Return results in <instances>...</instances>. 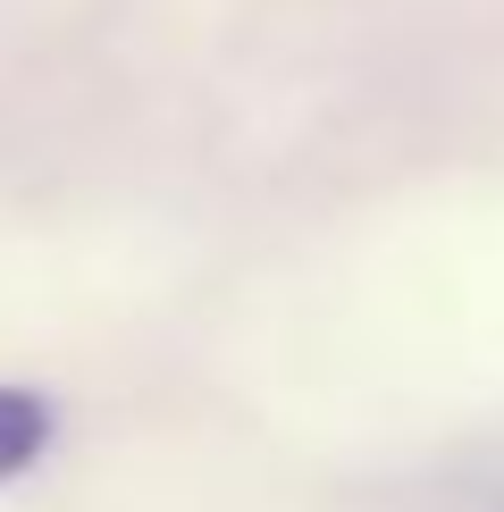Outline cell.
Here are the masks:
<instances>
[{"instance_id": "1", "label": "cell", "mask_w": 504, "mask_h": 512, "mask_svg": "<svg viewBox=\"0 0 504 512\" xmlns=\"http://www.w3.org/2000/svg\"><path fill=\"white\" fill-rule=\"evenodd\" d=\"M51 454V403L34 387H0V479H26Z\"/></svg>"}]
</instances>
